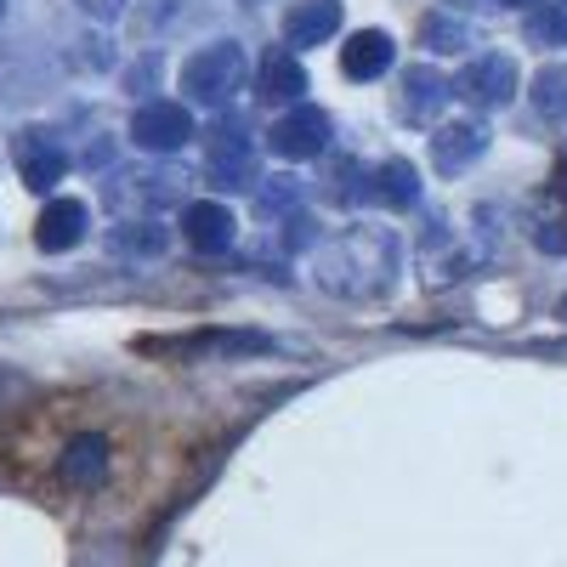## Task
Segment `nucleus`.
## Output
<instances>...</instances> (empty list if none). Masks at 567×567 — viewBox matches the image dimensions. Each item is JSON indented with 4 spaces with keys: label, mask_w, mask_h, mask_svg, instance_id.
Returning <instances> with one entry per match:
<instances>
[{
    "label": "nucleus",
    "mask_w": 567,
    "mask_h": 567,
    "mask_svg": "<svg viewBox=\"0 0 567 567\" xmlns=\"http://www.w3.org/2000/svg\"><path fill=\"white\" fill-rule=\"evenodd\" d=\"M318 284L329 296L369 301L398 284V239L381 227H352L347 239H336L318 256Z\"/></svg>",
    "instance_id": "f257e3e1"
},
{
    "label": "nucleus",
    "mask_w": 567,
    "mask_h": 567,
    "mask_svg": "<svg viewBox=\"0 0 567 567\" xmlns=\"http://www.w3.org/2000/svg\"><path fill=\"white\" fill-rule=\"evenodd\" d=\"M245 74H250V58H245V45L239 40H216V45H205V52H194L182 63V91L194 103H227L233 91L245 85Z\"/></svg>",
    "instance_id": "f03ea898"
},
{
    "label": "nucleus",
    "mask_w": 567,
    "mask_h": 567,
    "mask_svg": "<svg viewBox=\"0 0 567 567\" xmlns=\"http://www.w3.org/2000/svg\"><path fill=\"white\" fill-rule=\"evenodd\" d=\"M12 159H18V176L23 187H34V194H52V187L63 182L69 171V154H63V142L45 131V125H29L12 136Z\"/></svg>",
    "instance_id": "7ed1b4c3"
},
{
    "label": "nucleus",
    "mask_w": 567,
    "mask_h": 567,
    "mask_svg": "<svg viewBox=\"0 0 567 567\" xmlns=\"http://www.w3.org/2000/svg\"><path fill=\"white\" fill-rule=\"evenodd\" d=\"M205 171H210V187L221 194H239V187H256V148L239 125H221L210 131V154H205Z\"/></svg>",
    "instance_id": "20e7f679"
},
{
    "label": "nucleus",
    "mask_w": 567,
    "mask_h": 567,
    "mask_svg": "<svg viewBox=\"0 0 567 567\" xmlns=\"http://www.w3.org/2000/svg\"><path fill=\"white\" fill-rule=\"evenodd\" d=\"M454 91L471 103V109H505L516 97V63L505 52H483V58H471L454 80Z\"/></svg>",
    "instance_id": "39448f33"
},
{
    "label": "nucleus",
    "mask_w": 567,
    "mask_h": 567,
    "mask_svg": "<svg viewBox=\"0 0 567 567\" xmlns=\"http://www.w3.org/2000/svg\"><path fill=\"white\" fill-rule=\"evenodd\" d=\"M194 136V114H187L182 103H142L131 114V142L136 148H148V154H176L182 142Z\"/></svg>",
    "instance_id": "423d86ee"
},
{
    "label": "nucleus",
    "mask_w": 567,
    "mask_h": 567,
    "mask_svg": "<svg viewBox=\"0 0 567 567\" xmlns=\"http://www.w3.org/2000/svg\"><path fill=\"white\" fill-rule=\"evenodd\" d=\"M267 142H272L278 159H318L329 148V114L323 109H296L267 131Z\"/></svg>",
    "instance_id": "0eeeda50"
},
{
    "label": "nucleus",
    "mask_w": 567,
    "mask_h": 567,
    "mask_svg": "<svg viewBox=\"0 0 567 567\" xmlns=\"http://www.w3.org/2000/svg\"><path fill=\"white\" fill-rule=\"evenodd\" d=\"M109 194H114V205L131 199V205L159 210V205H176V199L187 194V171H176V165H159V171H125V176H114Z\"/></svg>",
    "instance_id": "6e6552de"
},
{
    "label": "nucleus",
    "mask_w": 567,
    "mask_h": 567,
    "mask_svg": "<svg viewBox=\"0 0 567 567\" xmlns=\"http://www.w3.org/2000/svg\"><path fill=\"white\" fill-rule=\"evenodd\" d=\"M483 154H488V125H477V120L437 125V136H432V165L443 176H460L471 159H483Z\"/></svg>",
    "instance_id": "1a4fd4ad"
},
{
    "label": "nucleus",
    "mask_w": 567,
    "mask_h": 567,
    "mask_svg": "<svg viewBox=\"0 0 567 567\" xmlns=\"http://www.w3.org/2000/svg\"><path fill=\"white\" fill-rule=\"evenodd\" d=\"M85 227H91V210L80 199H52L40 210V221H34V245L45 256H63V250H74L85 239Z\"/></svg>",
    "instance_id": "9d476101"
},
{
    "label": "nucleus",
    "mask_w": 567,
    "mask_h": 567,
    "mask_svg": "<svg viewBox=\"0 0 567 567\" xmlns=\"http://www.w3.org/2000/svg\"><path fill=\"white\" fill-rule=\"evenodd\" d=\"M454 97V80H443L432 63H420V69H409L403 74V120H414V125H437V114H443V103Z\"/></svg>",
    "instance_id": "9b49d317"
},
{
    "label": "nucleus",
    "mask_w": 567,
    "mask_h": 567,
    "mask_svg": "<svg viewBox=\"0 0 567 567\" xmlns=\"http://www.w3.org/2000/svg\"><path fill=\"white\" fill-rule=\"evenodd\" d=\"M58 477L69 488H97L109 477V437L85 432V437H69L63 454H58Z\"/></svg>",
    "instance_id": "f8f14e48"
},
{
    "label": "nucleus",
    "mask_w": 567,
    "mask_h": 567,
    "mask_svg": "<svg viewBox=\"0 0 567 567\" xmlns=\"http://www.w3.org/2000/svg\"><path fill=\"white\" fill-rule=\"evenodd\" d=\"M182 233L199 256H216L233 245V210L216 199H194V205H182Z\"/></svg>",
    "instance_id": "ddd939ff"
},
{
    "label": "nucleus",
    "mask_w": 567,
    "mask_h": 567,
    "mask_svg": "<svg viewBox=\"0 0 567 567\" xmlns=\"http://www.w3.org/2000/svg\"><path fill=\"white\" fill-rule=\"evenodd\" d=\"M307 91V69L296 52H284V45H272V52L261 58V74H256V97L261 103H301Z\"/></svg>",
    "instance_id": "4468645a"
},
{
    "label": "nucleus",
    "mask_w": 567,
    "mask_h": 567,
    "mask_svg": "<svg viewBox=\"0 0 567 567\" xmlns=\"http://www.w3.org/2000/svg\"><path fill=\"white\" fill-rule=\"evenodd\" d=\"M392 34L386 29H358L352 40H347V52H341V74L347 80H381L386 69H392Z\"/></svg>",
    "instance_id": "2eb2a0df"
},
{
    "label": "nucleus",
    "mask_w": 567,
    "mask_h": 567,
    "mask_svg": "<svg viewBox=\"0 0 567 567\" xmlns=\"http://www.w3.org/2000/svg\"><path fill=\"white\" fill-rule=\"evenodd\" d=\"M336 29H341V7H336V0H296V7L284 12V40H290V45H323Z\"/></svg>",
    "instance_id": "dca6fc26"
},
{
    "label": "nucleus",
    "mask_w": 567,
    "mask_h": 567,
    "mask_svg": "<svg viewBox=\"0 0 567 567\" xmlns=\"http://www.w3.org/2000/svg\"><path fill=\"white\" fill-rule=\"evenodd\" d=\"M369 176H374V182H369V199H374V205L409 210V205L420 199V176H414L409 159H386V165H374Z\"/></svg>",
    "instance_id": "f3484780"
},
{
    "label": "nucleus",
    "mask_w": 567,
    "mask_h": 567,
    "mask_svg": "<svg viewBox=\"0 0 567 567\" xmlns=\"http://www.w3.org/2000/svg\"><path fill=\"white\" fill-rule=\"evenodd\" d=\"M534 109L556 125H567V63H550L534 74Z\"/></svg>",
    "instance_id": "a211bd4d"
},
{
    "label": "nucleus",
    "mask_w": 567,
    "mask_h": 567,
    "mask_svg": "<svg viewBox=\"0 0 567 567\" xmlns=\"http://www.w3.org/2000/svg\"><path fill=\"white\" fill-rule=\"evenodd\" d=\"M109 245H114V250H125V256H159V250L171 245V233H165V227H154V221H125V227H114V233H109Z\"/></svg>",
    "instance_id": "6ab92c4d"
},
{
    "label": "nucleus",
    "mask_w": 567,
    "mask_h": 567,
    "mask_svg": "<svg viewBox=\"0 0 567 567\" xmlns=\"http://www.w3.org/2000/svg\"><path fill=\"white\" fill-rule=\"evenodd\" d=\"M528 40L534 45H567V0H539L528 12Z\"/></svg>",
    "instance_id": "aec40b11"
},
{
    "label": "nucleus",
    "mask_w": 567,
    "mask_h": 567,
    "mask_svg": "<svg viewBox=\"0 0 567 567\" xmlns=\"http://www.w3.org/2000/svg\"><path fill=\"white\" fill-rule=\"evenodd\" d=\"M465 40H471V34H465V23H460V18H449V12H432V18L420 23V45H425V52H460Z\"/></svg>",
    "instance_id": "412c9836"
},
{
    "label": "nucleus",
    "mask_w": 567,
    "mask_h": 567,
    "mask_svg": "<svg viewBox=\"0 0 567 567\" xmlns=\"http://www.w3.org/2000/svg\"><path fill=\"white\" fill-rule=\"evenodd\" d=\"M534 245H539L545 256H567V210H561V216H550V221H539Z\"/></svg>",
    "instance_id": "4be33fe9"
},
{
    "label": "nucleus",
    "mask_w": 567,
    "mask_h": 567,
    "mask_svg": "<svg viewBox=\"0 0 567 567\" xmlns=\"http://www.w3.org/2000/svg\"><path fill=\"white\" fill-rule=\"evenodd\" d=\"M290 199H296V182H290V176H267V182H261V205H267V210L290 205Z\"/></svg>",
    "instance_id": "5701e85b"
},
{
    "label": "nucleus",
    "mask_w": 567,
    "mask_h": 567,
    "mask_svg": "<svg viewBox=\"0 0 567 567\" xmlns=\"http://www.w3.org/2000/svg\"><path fill=\"white\" fill-rule=\"evenodd\" d=\"M80 7H85L91 18H114V12L125 7V0H80Z\"/></svg>",
    "instance_id": "b1692460"
},
{
    "label": "nucleus",
    "mask_w": 567,
    "mask_h": 567,
    "mask_svg": "<svg viewBox=\"0 0 567 567\" xmlns=\"http://www.w3.org/2000/svg\"><path fill=\"white\" fill-rule=\"evenodd\" d=\"M290 245H312V221H307V216L290 221Z\"/></svg>",
    "instance_id": "393cba45"
},
{
    "label": "nucleus",
    "mask_w": 567,
    "mask_h": 567,
    "mask_svg": "<svg viewBox=\"0 0 567 567\" xmlns=\"http://www.w3.org/2000/svg\"><path fill=\"white\" fill-rule=\"evenodd\" d=\"M550 187H556V194H561V199H567V159H561V165H556V176H550Z\"/></svg>",
    "instance_id": "a878e982"
},
{
    "label": "nucleus",
    "mask_w": 567,
    "mask_h": 567,
    "mask_svg": "<svg viewBox=\"0 0 567 567\" xmlns=\"http://www.w3.org/2000/svg\"><path fill=\"white\" fill-rule=\"evenodd\" d=\"M499 7H528V0H499Z\"/></svg>",
    "instance_id": "bb28decb"
}]
</instances>
